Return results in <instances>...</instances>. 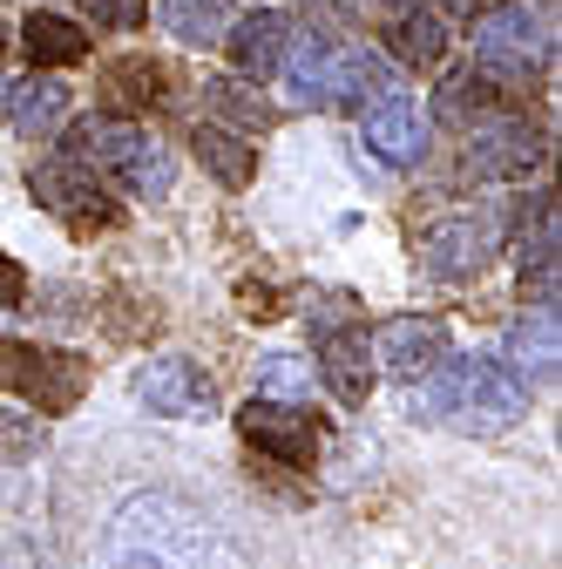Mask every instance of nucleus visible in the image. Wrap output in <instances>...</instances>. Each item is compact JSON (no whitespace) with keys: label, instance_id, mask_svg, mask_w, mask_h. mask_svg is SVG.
<instances>
[{"label":"nucleus","instance_id":"nucleus-1","mask_svg":"<svg viewBox=\"0 0 562 569\" xmlns=\"http://www.w3.org/2000/svg\"><path fill=\"white\" fill-rule=\"evenodd\" d=\"M434 380L407 393V413L413 420H441V427H461V435H502L529 413V387L502 367V360H434L428 367Z\"/></svg>","mask_w":562,"mask_h":569},{"label":"nucleus","instance_id":"nucleus-2","mask_svg":"<svg viewBox=\"0 0 562 569\" xmlns=\"http://www.w3.org/2000/svg\"><path fill=\"white\" fill-rule=\"evenodd\" d=\"M292 76V96L299 102H319V109H345L373 89H387V61L373 48H353V41H312V34H292L285 61Z\"/></svg>","mask_w":562,"mask_h":569},{"label":"nucleus","instance_id":"nucleus-3","mask_svg":"<svg viewBox=\"0 0 562 569\" xmlns=\"http://www.w3.org/2000/svg\"><path fill=\"white\" fill-rule=\"evenodd\" d=\"M0 373L14 380V393L41 413H76L89 393V360L82 352H61V346H8Z\"/></svg>","mask_w":562,"mask_h":569},{"label":"nucleus","instance_id":"nucleus-4","mask_svg":"<svg viewBox=\"0 0 562 569\" xmlns=\"http://www.w3.org/2000/svg\"><path fill=\"white\" fill-rule=\"evenodd\" d=\"M549 61V28L529 14V8H495V14H481L474 28V68L488 82H529V68Z\"/></svg>","mask_w":562,"mask_h":569},{"label":"nucleus","instance_id":"nucleus-5","mask_svg":"<svg viewBox=\"0 0 562 569\" xmlns=\"http://www.w3.org/2000/svg\"><path fill=\"white\" fill-rule=\"evenodd\" d=\"M238 435H244L258 455H271L278 468H319V427H312V413H299L292 400L251 393V400L238 407Z\"/></svg>","mask_w":562,"mask_h":569},{"label":"nucleus","instance_id":"nucleus-6","mask_svg":"<svg viewBox=\"0 0 562 569\" xmlns=\"http://www.w3.org/2000/svg\"><path fill=\"white\" fill-rule=\"evenodd\" d=\"M468 177H481V183H515V177H529L535 163H542V129L535 122H522V116H474V129H468Z\"/></svg>","mask_w":562,"mask_h":569},{"label":"nucleus","instance_id":"nucleus-7","mask_svg":"<svg viewBox=\"0 0 562 569\" xmlns=\"http://www.w3.org/2000/svg\"><path fill=\"white\" fill-rule=\"evenodd\" d=\"M136 400L150 413H163V420H203V413H218V380H210L197 360H157V367H143V380H136Z\"/></svg>","mask_w":562,"mask_h":569},{"label":"nucleus","instance_id":"nucleus-8","mask_svg":"<svg viewBox=\"0 0 562 569\" xmlns=\"http://www.w3.org/2000/svg\"><path fill=\"white\" fill-rule=\"evenodd\" d=\"M34 197L54 210V218H68L76 231H96V224H116V203L102 197L96 170H82L76 157H61V163H41L34 170Z\"/></svg>","mask_w":562,"mask_h":569},{"label":"nucleus","instance_id":"nucleus-9","mask_svg":"<svg viewBox=\"0 0 562 569\" xmlns=\"http://www.w3.org/2000/svg\"><path fill=\"white\" fill-rule=\"evenodd\" d=\"M367 142H373L380 163L407 170V163L428 157V116H420L413 96H380V102L367 109Z\"/></svg>","mask_w":562,"mask_h":569},{"label":"nucleus","instance_id":"nucleus-10","mask_svg":"<svg viewBox=\"0 0 562 569\" xmlns=\"http://www.w3.org/2000/svg\"><path fill=\"white\" fill-rule=\"evenodd\" d=\"M488 244H495V231L488 224H474V218H441L428 238H420V264H428V278H474L481 271V258H488Z\"/></svg>","mask_w":562,"mask_h":569},{"label":"nucleus","instance_id":"nucleus-11","mask_svg":"<svg viewBox=\"0 0 562 569\" xmlns=\"http://www.w3.org/2000/svg\"><path fill=\"white\" fill-rule=\"evenodd\" d=\"M319 380L332 387L339 407H367L373 367H367V339H360L353 326H325V332H319Z\"/></svg>","mask_w":562,"mask_h":569},{"label":"nucleus","instance_id":"nucleus-12","mask_svg":"<svg viewBox=\"0 0 562 569\" xmlns=\"http://www.w3.org/2000/svg\"><path fill=\"white\" fill-rule=\"evenodd\" d=\"M224 48H231V61H238V76L264 82V76H278V61H285V48H292V21L278 14V8H258V14L231 21Z\"/></svg>","mask_w":562,"mask_h":569},{"label":"nucleus","instance_id":"nucleus-13","mask_svg":"<svg viewBox=\"0 0 562 569\" xmlns=\"http://www.w3.org/2000/svg\"><path fill=\"white\" fill-rule=\"evenodd\" d=\"M373 352L393 367V373H428L434 360H448V326L441 319H420V312H400L373 332Z\"/></svg>","mask_w":562,"mask_h":569},{"label":"nucleus","instance_id":"nucleus-14","mask_svg":"<svg viewBox=\"0 0 562 569\" xmlns=\"http://www.w3.org/2000/svg\"><path fill=\"white\" fill-rule=\"evenodd\" d=\"M238 8L231 0H157V28L177 34L183 48H224Z\"/></svg>","mask_w":562,"mask_h":569},{"label":"nucleus","instance_id":"nucleus-15","mask_svg":"<svg viewBox=\"0 0 562 569\" xmlns=\"http://www.w3.org/2000/svg\"><path fill=\"white\" fill-rule=\"evenodd\" d=\"M197 163L210 170V177H218L224 190H244L251 177H258V150H251V142H238L231 129H218V122H197Z\"/></svg>","mask_w":562,"mask_h":569},{"label":"nucleus","instance_id":"nucleus-16","mask_svg":"<svg viewBox=\"0 0 562 569\" xmlns=\"http://www.w3.org/2000/svg\"><path fill=\"white\" fill-rule=\"evenodd\" d=\"M61 116H68V89L54 76H28L8 89V122L21 136H48V129H61Z\"/></svg>","mask_w":562,"mask_h":569},{"label":"nucleus","instance_id":"nucleus-17","mask_svg":"<svg viewBox=\"0 0 562 569\" xmlns=\"http://www.w3.org/2000/svg\"><path fill=\"white\" fill-rule=\"evenodd\" d=\"M116 183H122L129 197H170V183H177V157L163 150V142H150L143 129H136V142H129L122 163H116Z\"/></svg>","mask_w":562,"mask_h":569},{"label":"nucleus","instance_id":"nucleus-18","mask_svg":"<svg viewBox=\"0 0 562 569\" xmlns=\"http://www.w3.org/2000/svg\"><path fill=\"white\" fill-rule=\"evenodd\" d=\"M387 48H393V61H407V68H441L448 28H441V14H428V8H407V14H393Z\"/></svg>","mask_w":562,"mask_h":569},{"label":"nucleus","instance_id":"nucleus-19","mask_svg":"<svg viewBox=\"0 0 562 569\" xmlns=\"http://www.w3.org/2000/svg\"><path fill=\"white\" fill-rule=\"evenodd\" d=\"M21 48H28L41 68H76V61H89V34L68 21V14H34V21L21 28Z\"/></svg>","mask_w":562,"mask_h":569},{"label":"nucleus","instance_id":"nucleus-20","mask_svg":"<svg viewBox=\"0 0 562 569\" xmlns=\"http://www.w3.org/2000/svg\"><path fill=\"white\" fill-rule=\"evenodd\" d=\"M509 360H515V367H535V380H549V373H555V312H549V306L535 312V326H515Z\"/></svg>","mask_w":562,"mask_h":569},{"label":"nucleus","instance_id":"nucleus-21","mask_svg":"<svg viewBox=\"0 0 562 569\" xmlns=\"http://www.w3.org/2000/svg\"><path fill=\"white\" fill-rule=\"evenodd\" d=\"M203 102L218 109V116H231V122H244V129H264V122H271V102L251 96V89L231 82V76H210V82H203Z\"/></svg>","mask_w":562,"mask_h":569},{"label":"nucleus","instance_id":"nucleus-22","mask_svg":"<svg viewBox=\"0 0 562 569\" xmlns=\"http://www.w3.org/2000/svg\"><path fill=\"white\" fill-rule=\"evenodd\" d=\"M258 393H271V400H305L312 393V367L292 360V352H271V360L258 367Z\"/></svg>","mask_w":562,"mask_h":569},{"label":"nucleus","instance_id":"nucleus-23","mask_svg":"<svg viewBox=\"0 0 562 569\" xmlns=\"http://www.w3.org/2000/svg\"><path fill=\"white\" fill-rule=\"evenodd\" d=\"M109 89H116L122 102H136V109H143V102H163V68H157V61H116V68H109Z\"/></svg>","mask_w":562,"mask_h":569},{"label":"nucleus","instance_id":"nucleus-24","mask_svg":"<svg viewBox=\"0 0 562 569\" xmlns=\"http://www.w3.org/2000/svg\"><path fill=\"white\" fill-rule=\"evenodd\" d=\"M89 14L102 28H143L150 21V0H89Z\"/></svg>","mask_w":562,"mask_h":569},{"label":"nucleus","instance_id":"nucleus-25","mask_svg":"<svg viewBox=\"0 0 562 569\" xmlns=\"http://www.w3.org/2000/svg\"><path fill=\"white\" fill-rule=\"evenodd\" d=\"M21 299H28V271H21V258L0 251V312H14Z\"/></svg>","mask_w":562,"mask_h":569},{"label":"nucleus","instance_id":"nucleus-26","mask_svg":"<svg viewBox=\"0 0 562 569\" xmlns=\"http://www.w3.org/2000/svg\"><path fill=\"white\" fill-rule=\"evenodd\" d=\"M28 441H34L28 427H14V420H0V448H8V455H28Z\"/></svg>","mask_w":562,"mask_h":569},{"label":"nucleus","instance_id":"nucleus-27","mask_svg":"<svg viewBox=\"0 0 562 569\" xmlns=\"http://www.w3.org/2000/svg\"><path fill=\"white\" fill-rule=\"evenodd\" d=\"M454 8H461V14H474V21H481V14H495V8H509V0H454Z\"/></svg>","mask_w":562,"mask_h":569},{"label":"nucleus","instance_id":"nucleus-28","mask_svg":"<svg viewBox=\"0 0 562 569\" xmlns=\"http://www.w3.org/2000/svg\"><path fill=\"white\" fill-rule=\"evenodd\" d=\"M0 360H8V339H0Z\"/></svg>","mask_w":562,"mask_h":569},{"label":"nucleus","instance_id":"nucleus-29","mask_svg":"<svg viewBox=\"0 0 562 569\" xmlns=\"http://www.w3.org/2000/svg\"><path fill=\"white\" fill-rule=\"evenodd\" d=\"M0 48H8V41H0Z\"/></svg>","mask_w":562,"mask_h":569}]
</instances>
